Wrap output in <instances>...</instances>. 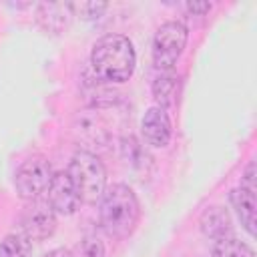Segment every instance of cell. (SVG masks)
<instances>
[{
  "mask_svg": "<svg viewBox=\"0 0 257 257\" xmlns=\"http://www.w3.org/2000/svg\"><path fill=\"white\" fill-rule=\"evenodd\" d=\"M255 161H251L249 165H247V169H245V173H243V185L241 187H245V189H249V191H255Z\"/></svg>",
  "mask_w": 257,
  "mask_h": 257,
  "instance_id": "cell-18",
  "label": "cell"
},
{
  "mask_svg": "<svg viewBox=\"0 0 257 257\" xmlns=\"http://www.w3.org/2000/svg\"><path fill=\"white\" fill-rule=\"evenodd\" d=\"M177 90H179V78L173 72V68L171 70H161V74L153 82V96L159 102V106L161 108L171 106L175 102Z\"/></svg>",
  "mask_w": 257,
  "mask_h": 257,
  "instance_id": "cell-13",
  "label": "cell"
},
{
  "mask_svg": "<svg viewBox=\"0 0 257 257\" xmlns=\"http://www.w3.org/2000/svg\"><path fill=\"white\" fill-rule=\"evenodd\" d=\"M42 257H70V251L68 249H52Z\"/></svg>",
  "mask_w": 257,
  "mask_h": 257,
  "instance_id": "cell-20",
  "label": "cell"
},
{
  "mask_svg": "<svg viewBox=\"0 0 257 257\" xmlns=\"http://www.w3.org/2000/svg\"><path fill=\"white\" fill-rule=\"evenodd\" d=\"M68 177L78 193L80 203L100 201L106 189V171L100 159L90 151H76L68 163Z\"/></svg>",
  "mask_w": 257,
  "mask_h": 257,
  "instance_id": "cell-3",
  "label": "cell"
},
{
  "mask_svg": "<svg viewBox=\"0 0 257 257\" xmlns=\"http://www.w3.org/2000/svg\"><path fill=\"white\" fill-rule=\"evenodd\" d=\"M46 203L58 215H70L76 211L80 199H78V193H76L66 171L54 173V177L46 189Z\"/></svg>",
  "mask_w": 257,
  "mask_h": 257,
  "instance_id": "cell-8",
  "label": "cell"
},
{
  "mask_svg": "<svg viewBox=\"0 0 257 257\" xmlns=\"http://www.w3.org/2000/svg\"><path fill=\"white\" fill-rule=\"evenodd\" d=\"M18 223H20V233L24 237H28L30 241H42L54 233L56 213L46 201L34 199V201H28V205H24L18 217Z\"/></svg>",
  "mask_w": 257,
  "mask_h": 257,
  "instance_id": "cell-6",
  "label": "cell"
},
{
  "mask_svg": "<svg viewBox=\"0 0 257 257\" xmlns=\"http://www.w3.org/2000/svg\"><path fill=\"white\" fill-rule=\"evenodd\" d=\"M70 257H104V245L98 237H84L74 245Z\"/></svg>",
  "mask_w": 257,
  "mask_h": 257,
  "instance_id": "cell-16",
  "label": "cell"
},
{
  "mask_svg": "<svg viewBox=\"0 0 257 257\" xmlns=\"http://www.w3.org/2000/svg\"><path fill=\"white\" fill-rule=\"evenodd\" d=\"M187 10L193 14H205L211 10V2H187Z\"/></svg>",
  "mask_w": 257,
  "mask_h": 257,
  "instance_id": "cell-19",
  "label": "cell"
},
{
  "mask_svg": "<svg viewBox=\"0 0 257 257\" xmlns=\"http://www.w3.org/2000/svg\"><path fill=\"white\" fill-rule=\"evenodd\" d=\"M199 225H201V231L205 237L217 241V239H223V237H231L233 235V221H231V215L225 207L221 205H211L203 211L201 219H199Z\"/></svg>",
  "mask_w": 257,
  "mask_h": 257,
  "instance_id": "cell-10",
  "label": "cell"
},
{
  "mask_svg": "<svg viewBox=\"0 0 257 257\" xmlns=\"http://www.w3.org/2000/svg\"><path fill=\"white\" fill-rule=\"evenodd\" d=\"M70 6H72V12H76V16L84 20H94L106 10L104 2H80V4H70Z\"/></svg>",
  "mask_w": 257,
  "mask_h": 257,
  "instance_id": "cell-17",
  "label": "cell"
},
{
  "mask_svg": "<svg viewBox=\"0 0 257 257\" xmlns=\"http://www.w3.org/2000/svg\"><path fill=\"white\" fill-rule=\"evenodd\" d=\"M141 133L147 145L163 149L171 141V118L165 108L161 106H151L143 120H141Z\"/></svg>",
  "mask_w": 257,
  "mask_h": 257,
  "instance_id": "cell-9",
  "label": "cell"
},
{
  "mask_svg": "<svg viewBox=\"0 0 257 257\" xmlns=\"http://www.w3.org/2000/svg\"><path fill=\"white\" fill-rule=\"evenodd\" d=\"M211 255L213 257H255V251L245 241H239L231 235V237L217 239L213 243Z\"/></svg>",
  "mask_w": 257,
  "mask_h": 257,
  "instance_id": "cell-14",
  "label": "cell"
},
{
  "mask_svg": "<svg viewBox=\"0 0 257 257\" xmlns=\"http://www.w3.org/2000/svg\"><path fill=\"white\" fill-rule=\"evenodd\" d=\"M189 30L179 20H169L161 24L153 38V62L159 70H171L173 64L183 54Z\"/></svg>",
  "mask_w": 257,
  "mask_h": 257,
  "instance_id": "cell-4",
  "label": "cell"
},
{
  "mask_svg": "<svg viewBox=\"0 0 257 257\" xmlns=\"http://www.w3.org/2000/svg\"><path fill=\"white\" fill-rule=\"evenodd\" d=\"M52 177H54L52 165L44 157H30L18 167L14 175L16 193L26 201H34L42 193H46Z\"/></svg>",
  "mask_w": 257,
  "mask_h": 257,
  "instance_id": "cell-5",
  "label": "cell"
},
{
  "mask_svg": "<svg viewBox=\"0 0 257 257\" xmlns=\"http://www.w3.org/2000/svg\"><path fill=\"white\" fill-rule=\"evenodd\" d=\"M70 16H74L70 4H40L36 14L42 28L50 32H60L62 28H66Z\"/></svg>",
  "mask_w": 257,
  "mask_h": 257,
  "instance_id": "cell-12",
  "label": "cell"
},
{
  "mask_svg": "<svg viewBox=\"0 0 257 257\" xmlns=\"http://www.w3.org/2000/svg\"><path fill=\"white\" fill-rule=\"evenodd\" d=\"M231 205L235 213L241 219V225L249 235H255V191H249L245 187H237L229 195Z\"/></svg>",
  "mask_w": 257,
  "mask_h": 257,
  "instance_id": "cell-11",
  "label": "cell"
},
{
  "mask_svg": "<svg viewBox=\"0 0 257 257\" xmlns=\"http://www.w3.org/2000/svg\"><path fill=\"white\" fill-rule=\"evenodd\" d=\"M137 54L133 42L122 34H106L98 38L90 50V68L102 82H124L133 76Z\"/></svg>",
  "mask_w": 257,
  "mask_h": 257,
  "instance_id": "cell-1",
  "label": "cell"
},
{
  "mask_svg": "<svg viewBox=\"0 0 257 257\" xmlns=\"http://www.w3.org/2000/svg\"><path fill=\"white\" fill-rule=\"evenodd\" d=\"M72 133H74L76 141L88 149H104L110 141L108 128H106L104 120L100 118L98 108L78 112L74 118V124H72Z\"/></svg>",
  "mask_w": 257,
  "mask_h": 257,
  "instance_id": "cell-7",
  "label": "cell"
},
{
  "mask_svg": "<svg viewBox=\"0 0 257 257\" xmlns=\"http://www.w3.org/2000/svg\"><path fill=\"white\" fill-rule=\"evenodd\" d=\"M98 219L108 237L126 239L141 219V205L135 191L122 183L106 187L100 197Z\"/></svg>",
  "mask_w": 257,
  "mask_h": 257,
  "instance_id": "cell-2",
  "label": "cell"
},
{
  "mask_svg": "<svg viewBox=\"0 0 257 257\" xmlns=\"http://www.w3.org/2000/svg\"><path fill=\"white\" fill-rule=\"evenodd\" d=\"M32 243L22 233L6 235L0 241V257H30Z\"/></svg>",
  "mask_w": 257,
  "mask_h": 257,
  "instance_id": "cell-15",
  "label": "cell"
}]
</instances>
